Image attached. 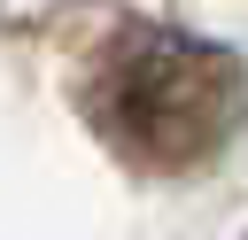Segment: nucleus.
<instances>
[{
	"instance_id": "1",
	"label": "nucleus",
	"mask_w": 248,
	"mask_h": 240,
	"mask_svg": "<svg viewBox=\"0 0 248 240\" xmlns=\"http://www.w3.org/2000/svg\"><path fill=\"white\" fill-rule=\"evenodd\" d=\"M85 116L132 170L186 178L232 147L248 116V70L194 31L124 23L85 70Z\"/></svg>"
}]
</instances>
